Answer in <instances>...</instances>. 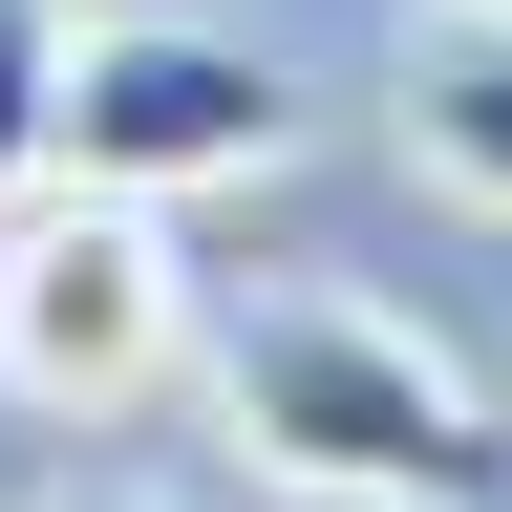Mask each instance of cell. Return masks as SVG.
Masks as SVG:
<instances>
[{
    "label": "cell",
    "mask_w": 512,
    "mask_h": 512,
    "mask_svg": "<svg viewBox=\"0 0 512 512\" xmlns=\"http://www.w3.org/2000/svg\"><path fill=\"white\" fill-rule=\"evenodd\" d=\"M299 150V86L256 64L235 22H64V128H43V171H86V192H256Z\"/></svg>",
    "instance_id": "cell-3"
},
{
    "label": "cell",
    "mask_w": 512,
    "mask_h": 512,
    "mask_svg": "<svg viewBox=\"0 0 512 512\" xmlns=\"http://www.w3.org/2000/svg\"><path fill=\"white\" fill-rule=\"evenodd\" d=\"M192 363V256L150 192H0V384L22 406H150V384Z\"/></svg>",
    "instance_id": "cell-2"
},
{
    "label": "cell",
    "mask_w": 512,
    "mask_h": 512,
    "mask_svg": "<svg viewBox=\"0 0 512 512\" xmlns=\"http://www.w3.org/2000/svg\"><path fill=\"white\" fill-rule=\"evenodd\" d=\"M43 128H64V0H0V192H43Z\"/></svg>",
    "instance_id": "cell-5"
},
{
    "label": "cell",
    "mask_w": 512,
    "mask_h": 512,
    "mask_svg": "<svg viewBox=\"0 0 512 512\" xmlns=\"http://www.w3.org/2000/svg\"><path fill=\"white\" fill-rule=\"evenodd\" d=\"M406 171L512 214V0H427L406 22Z\"/></svg>",
    "instance_id": "cell-4"
},
{
    "label": "cell",
    "mask_w": 512,
    "mask_h": 512,
    "mask_svg": "<svg viewBox=\"0 0 512 512\" xmlns=\"http://www.w3.org/2000/svg\"><path fill=\"white\" fill-rule=\"evenodd\" d=\"M192 384H214L235 470H278L320 512H512V406L427 320H384V299L278 278V299H235L214 342H192Z\"/></svg>",
    "instance_id": "cell-1"
},
{
    "label": "cell",
    "mask_w": 512,
    "mask_h": 512,
    "mask_svg": "<svg viewBox=\"0 0 512 512\" xmlns=\"http://www.w3.org/2000/svg\"><path fill=\"white\" fill-rule=\"evenodd\" d=\"M64 512H107V491H64Z\"/></svg>",
    "instance_id": "cell-6"
}]
</instances>
